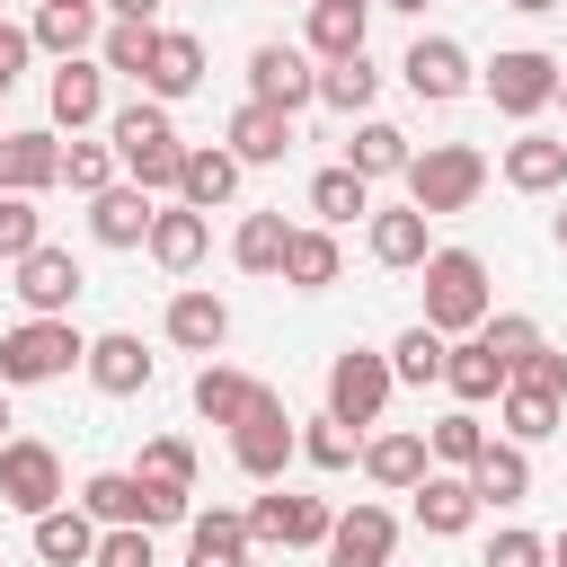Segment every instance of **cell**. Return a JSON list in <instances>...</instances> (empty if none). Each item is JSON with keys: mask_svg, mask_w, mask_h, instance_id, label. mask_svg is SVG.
<instances>
[{"mask_svg": "<svg viewBox=\"0 0 567 567\" xmlns=\"http://www.w3.org/2000/svg\"><path fill=\"white\" fill-rule=\"evenodd\" d=\"M549 106H567V71H558V97H549Z\"/></svg>", "mask_w": 567, "mask_h": 567, "instance_id": "cell-59", "label": "cell"}, {"mask_svg": "<svg viewBox=\"0 0 567 567\" xmlns=\"http://www.w3.org/2000/svg\"><path fill=\"white\" fill-rule=\"evenodd\" d=\"M496 408H505V443H540V434H558V416H567V399H549V390H532V381H505Z\"/></svg>", "mask_w": 567, "mask_h": 567, "instance_id": "cell-37", "label": "cell"}, {"mask_svg": "<svg viewBox=\"0 0 567 567\" xmlns=\"http://www.w3.org/2000/svg\"><path fill=\"white\" fill-rule=\"evenodd\" d=\"M408 159H416V142H408V133H399V124H381V115H363V124H354V142H346V159H337V168H354V177H363V186H372V177H399V168H408Z\"/></svg>", "mask_w": 567, "mask_h": 567, "instance_id": "cell-25", "label": "cell"}, {"mask_svg": "<svg viewBox=\"0 0 567 567\" xmlns=\"http://www.w3.org/2000/svg\"><path fill=\"white\" fill-rule=\"evenodd\" d=\"M284 239H292L284 213H248V221L230 230V266H239V275H284Z\"/></svg>", "mask_w": 567, "mask_h": 567, "instance_id": "cell-33", "label": "cell"}, {"mask_svg": "<svg viewBox=\"0 0 567 567\" xmlns=\"http://www.w3.org/2000/svg\"><path fill=\"white\" fill-rule=\"evenodd\" d=\"M425 328L434 337L487 328V257L478 248H425Z\"/></svg>", "mask_w": 567, "mask_h": 567, "instance_id": "cell-2", "label": "cell"}, {"mask_svg": "<svg viewBox=\"0 0 567 567\" xmlns=\"http://www.w3.org/2000/svg\"><path fill=\"white\" fill-rule=\"evenodd\" d=\"M62 177V142L53 133H0V186L9 195H44Z\"/></svg>", "mask_w": 567, "mask_h": 567, "instance_id": "cell-24", "label": "cell"}, {"mask_svg": "<svg viewBox=\"0 0 567 567\" xmlns=\"http://www.w3.org/2000/svg\"><path fill=\"white\" fill-rule=\"evenodd\" d=\"M62 186H80V195H106V186H115V151L71 133V151H62Z\"/></svg>", "mask_w": 567, "mask_h": 567, "instance_id": "cell-47", "label": "cell"}, {"mask_svg": "<svg viewBox=\"0 0 567 567\" xmlns=\"http://www.w3.org/2000/svg\"><path fill=\"white\" fill-rule=\"evenodd\" d=\"M80 514H89V523H106V532H159V523H186L195 505H186L177 487L133 478V470H97V478L80 487Z\"/></svg>", "mask_w": 567, "mask_h": 567, "instance_id": "cell-4", "label": "cell"}, {"mask_svg": "<svg viewBox=\"0 0 567 567\" xmlns=\"http://www.w3.org/2000/svg\"><path fill=\"white\" fill-rule=\"evenodd\" d=\"M195 89H204V44H195L186 27H159V35H151L142 97H159V106H168V97H195Z\"/></svg>", "mask_w": 567, "mask_h": 567, "instance_id": "cell-15", "label": "cell"}, {"mask_svg": "<svg viewBox=\"0 0 567 567\" xmlns=\"http://www.w3.org/2000/svg\"><path fill=\"white\" fill-rule=\"evenodd\" d=\"M372 9H408V18H416V9H425V0H372Z\"/></svg>", "mask_w": 567, "mask_h": 567, "instance_id": "cell-54", "label": "cell"}, {"mask_svg": "<svg viewBox=\"0 0 567 567\" xmlns=\"http://www.w3.org/2000/svg\"><path fill=\"white\" fill-rule=\"evenodd\" d=\"M27 53H35V35H27V27H9V18H0V97H9V89H18V71H27Z\"/></svg>", "mask_w": 567, "mask_h": 567, "instance_id": "cell-52", "label": "cell"}, {"mask_svg": "<svg viewBox=\"0 0 567 567\" xmlns=\"http://www.w3.org/2000/svg\"><path fill=\"white\" fill-rule=\"evenodd\" d=\"M27 35H35V53H53V62H80V53L97 44V9H53V0H44Z\"/></svg>", "mask_w": 567, "mask_h": 567, "instance_id": "cell-38", "label": "cell"}, {"mask_svg": "<svg viewBox=\"0 0 567 567\" xmlns=\"http://www.w3.org/2000/svg\"><path fill=\"white\" fill-rule=\"evenodd\" d=\"M221 151H230L239 168H275V159L292 151V115H284V106H257V97H248V106L230 115V133H221Z\"/></svg>", "mask_w": 567, "mask_h": 567, "instance_id": "cell-16", "label": "cell"}, {"mask_svg": "<svg viewBox=\"0 0 567 567\" xmlns=\"http://www.w3.org/2000/svg\"><path fill=\"white\" fill-rule=\"evenodd\" d=\"M363 27H372V9H328V0H310L301 53H310V62H354V53H363Z\"/></svg>", "mask_w": 567, "mask_h": 567, "instance_id": "cell-29", "label": "cell"}, {"mask_svg": "<svg viewBox=\"0 0 567 567\" xmlns=\"http://www.w3.org/2000/svg\"><path fill=\"white\" fill-rule=\"evenodd\" d=\"M53 9H97V0H53Z\"/></svg>", "mask_w": 567, "mask_h": 567, "instance_id": "cell-57", "label": "cell"}, {"mask_svg": "<svg viewBox=\"0 0 567 567\" xmlns=\"http://www.w3.org/2000/svg\"><path fill=\"white\" fill-rule=\"evenodd\" d=\"M0 505L9 514H53V505H71V487H62V452L53 443H35V434H18V443H0Z\"/></svg>", "mask_w": 567, "mask_h": 567, "instance_id": "cell-7", "label": "cell"}, {"mask_svg": "<svg viewBox=\"0 0 567 567\" xmlns=\"http://www.w3.org/2000/svg\"><path fill=\"white\" fill-rule=\"evenodd\" d=\"M443 381H452V399H461V408H478V399H496V390H505V363H496L478 337H461V346H443Z\"/></svg>", "mask_w": 567, "mask_h": 567, "instance_id": "cell-35", "label": "cell"}, {"mask_svg": "<svg viewBox=\"0 0 567 567\" xmlns=\"http://www.w3.org/2000/svg\"><path fill=\"white\" fill-rule=\"evenodd\" d=\"M408 204L434 221V213H470L478 204V186H487V151H470V142H425L408 168Z\"/></svg>", "mask_w": 567, "mask_h": 567, "instance_id": "cell-3", "label": "cell"}, {"mask_svg": "<svg viewBox=\"0 0 567 567\" xmlns=\"http://www.w3.org/2000/svg\"><path fill=\"white\" fill-rule=\"evenodd\" d=\"M328 9H372V0H328Z\"/></svg>", "mask_w": 567, "mask_h": 567, "instance_id": "cell-58", "label": "cell"}, {"mask_svg": "<svg viewBox=\"0 0 567 567\" xmlns=\"http://www.w3.org/2000/svg\"><path fill=\"white\" fill-rule=\"evenodd\" d=\"M461 478L478 487V505H523V496H532V452H523V443H487Z\"/></svg>", "mask_w": 567, "mask_h": 567, "instance_id": "cell-28", "label": "cell"}, {"mask_svg": "<svg viewBox=\"0 0 567 567\" xmlns=\"http://www.w3.org/2000/svg\"><path fill=\"white\" fill-rule=\"evenodd\" d=\"M0 425H9V399H0ZM0 443H9V434H0Z\"/></svg>", "mask_w": 567, "mask_h": 567, "instance_id": "cell-61", "label": "cell"}, {"mask_svg": "<svg viewBox=\"0 0 567 567\" xmlns=\"http://www.w3.org/2000/svg\"><path fill=\"white\" fill-rule=\"evenodd\" d=\"M558 248H567V213H558Z\"/></svg>", "mask_w": 567, "mask_h": 567, "instance_id": "cell-60", "label": "cell"}, {"mask_svg": "<svg viewBox=\"0 0 567 567\" xmlns=\"http://www.w3.org/2000/svg\"><path fill=\"white\" fill-rule=\"evenodd\" d=\"M248 97H257V106H284V115H301V106L319 97L310 53H301V44H257V53H248Z\"/></svg>", "mask_w": 567, "mask_h": 567, "instance_id": "cell-12", "label": "cell"}, {"mask_svg": "<svg viewBox=\"0 0 567 567\" xmlns=\"http://www.w3.org/2000/svg\"><path fill=\"white\" fill-rule=\"evenodd\" d=\"M514 381H532V390H549V399H567V354H558V346H540V354H532V363H523Z\"/></svg>", "mask_w": 567, "mask_h": 567, "instance_id": "cell-51", "label": "cell"}, {"mask_svg": "<svg viewBox=\"0 0 567 567\" xmlns=\"http://www.w3.org/2000/svg\"><path fill=\"white\" fill-rule=\"evenodd\" d=\"M487 97H496V115H540L549 97H558V62L549 53H532V44H514V53H496L487 62Z\"/></svg>", "mask_w": 567, "mask_h": 567, "instance_id": "cell-10", "label": "cell"}, {"mask_svg": "<svg viewBox=\"0 0 567 567\" xmlns=\"http://www.w3.org/2000/svg\"><path fill=\"white\" fill-rule=\"evenodd\" d=\"M35 558H44V567H89V558H97V523H89L80 505L35 514Z\"/></svg>", "mask_w": 567, "mask_h": 567, "instance_id": "cell-30", "label": "cell"}, {"mask_svg": "<svg viewBox=\"0 0 567 567\" xmlns=\"http://www.w3.org/2000/svg\"><path fill=\"white\" fill-rule=\"evenodd\" d=\"M549 567H567V532H558V540H549Z\"/></svg>", "mask_w": 567, "mask_h": 567, "instance_id": "cell-56", "label": "cell"}, {"mask_svg": "<svg viewBox=\"0 0 567 567\" xmlns=\"http://www.w3.org/2000/svg\"><path fill=\"white\" fill-rule=\"evenodd\" d=\"M487 567H549V540L540 532H496L487 540Z\"/></svg>", "mask_w": 567, "mask_h": 567, "instance_id": "cell-50", "label": "cell"}, {"mask_svg": "<svg viewBox=\"0 0 567 567\" xmlns=\"http://www.w3.org/2000/svg\"><path fill=\"white\" fill-rule=\"evenodd\" d=\"M310 213H319V230L363 221V213H372V186H363L354 168H319V177H310Z\"/></svg>", "mask_w": 567, "mask_h": 567, "instance_id": "cell-40", "label": "cell"}, {"mask_svg": "<svg viewBox=\"0 0 567 567\" xmlns=\"http://www.w3.org/2000/svg\"><path fill=\"white\" fill-rule=\"evenodd\" d=\"M133 478H151V487H177V496H195V443L186 434H151L142 443V470Z\"/></svg>", "mask_w": 567, "mask_h": 567, "instance_id": "cell-42", "label": "cell"}, {"mask_svg": "<svg viewBox=\"0 0 567 567\" xmlns=\"http://www.w3.org/2000/svg\"><path fill=\"white\" fill-rule=\"evenodd\" d=\"M257 390H266V381H248V372H230V363H204V372H195V416H204V425H239Z\"/></svg>", "mask_w": 567, "mask_h": 567, "instance_id": "cell-36", "label": "cell"}, {"mask_svg": "<svg viewBox=\"0 0 567 567\" xmlns=\"http://www.w3.org/2000/svg\"><path fill=\"white\" fill-rule=\"evenodd\" d=\"M372 97H381V62H372V53H354V62H319V106H337V115H372Z\"/></svg>", "mask_w": 567, "mask_h": 567, "instance_id": "cell-32", "label": "cell"}, {"mask_svg": "<svg viewBox=\"0 0 567 567\" xmlns=\"http://www.w3.org/2000/svg\"><path fill=\"white\" fill-rule=\"evenodd\" d=\"M168 346H186V354H221V337H230V301L221 292H168Z\"/></svg>", "mask_w": 567, "mask_h": 567, "instance_id": "cell-20", "label": "cell"}, {"mask_svg": "<svg viewBox=\"0 0 567 567\" xmlns=\"http://www.w3.org/2000/svg\"><path fill=\"white\" fill-rule=\"evenodd\" d=\"M97 9H115L124 27H151V18H159V0H97Z\"/></svg>", "mask_w": 567, "mask_h": 567, "instance_id": "cell-53", "label": "cell"}, {"mask_svg": "<svg viewBox=\"0 0 567 567\" xmlns=\"http://www.w3.org/2000/svg\"><path fill=\"white\" fill-rule=\"evenodd\" d=\"M151 195L142 186H106V195H89V230H97V248H142L151 239Z\"/></svg>", "mask_w": 567, "mask_h": 567, "instance_id": "cell-23", "label": "cell"}, {"mask_svg": "<svg viewBox=\"0 0 567 567\" xmlns=\"http://www.w3.org/2000/svg\"><path fill=\"white\" fill-rule=\"evenodd\" d=\"M425 452H434L443 470H470V461L487 452V425H478V408H452V416H434V425H425Z\"/></svg>", "mask_w": 567, "mask_h": 567, "instance_id": "cell-41", "label": "cell"}, {"mask_svg": "<svg viewBox=\"0 0 567 567\" xmlns=\"http://www.w3.org/2000/svg\"><path fill=\"white\" fill-rule=\"evenodd\" d=\"M89 381L106 390V399H142L151 390V354H142V337H124V328H106V337H89Z\"/></svg>", "mask_w": 567, "mask_h": 567, "instance_id": "cell-17", "label": "cell"}, {"mask_svg": "<svg viewBox=\"0 0 567 567\" xmlns=\"http://www.w3.org/2000/svg\"><path fill=\"white\" fill-rule=\"evenodd\" d=\"M390 381H416V390H425V381H443V337H434L425 319L390 346Z\"/></svg>", "mask_w": 567, "mask_h": 567, "instance_id": "cell-45", "label": "cell"}, {"mask_svg": "<svg viewBox=\"0 0 567 567\" xmlns=\"http://www.w3.org/2000/svg\"><path fill=\"white\" fill-rule=\"evenodd\" d=\"M151 35H159V27H124V18H115V27L97 35V71H124V80H142V71H151Z\"/></svg>", "mask_w": 567, "mask_h": 567, "instance_id": "cell-46", "label": "cell"}, {"mask_svg": "<svg viewBox=\"0 0 567 567\" xmlns=\"http://www.w3.org/2000/svg\"><path fill=\"white\" fill-rule=\"evenodd\" d=\"M505 9H532V18H540V9H558V0H505Z\"/></svg>", "mask_w": 567, "mask_h": 567, "instance_id": "cell-55", "label": "cell"}, {"mask_svg": "<svg viewBox=\"0 0 567 567\" xmlns=\"http://www.w3.org/2000/svg\"><path fill=\"white\" fill-rule=\"evenodd\" d=\"M390 549H399L390 505H354L328 523V567H390Z\"/></svg>", "mask_w": 567, "mask_h": 567, "instance_id": "cell-14", "label": "cell"}, {"mask_svg": "<svg viewBox=\"0 0 567 567\" xmlns=\"http://www.w3.org/2000/svg\"><path fill=\"white\" fill-rule=\"evenodd\" d=\"M9 292H18L35 319H62V310H71V292H80V257H71V248H53V239H35V248L18 257V275H9Z\"/></svg>", "mask_w": 567, "mask_h": 567, "instance_id": "cell-13", "label": "cell"}, {"mask_svg": "<svg viewBox=\"0 0 567 567\" xmlns=\"http://www.w3.org/2000/svg\"><path fill=\"white\" fill-rule=\"evenodd\" d=\"M425 470H434V452H425V434H416V425H390V434H372V443H363V478H372V487H399V496H408Z\"/></svg>", "mask_w": 567, "mask_h": 567, "instance_id": "cell-21", "label": "cell"}, {"mask_svg": "<svg viewBox=\"0 0 567 567\" xmlns=\"http://www.w3.org/2000/svg\"><path fill=\"white\" fill-rule=\"evenodd\" d=\"M230 195H239V159H230L221 142H204V151H186V159H177V204L213 213V204H230Z\"/></svg>", "mask_w": 567, "mask_h": 567, "instance_id": "cell-27", "label": "cell"}, {"mask_svg": "<svg viewBox=\"0 0 567 567\" xmlns=\"http://www.w3.org/2000/svg\"><path fill=\"white\" fill-rule=\"evenodd\" d=\"M301 461H310V470H354V461H363V443H354V425H337V416L319 408V416L301 425Z\"/></svg>", "mask_w": 567, "mask_h": 567, "instance_id": "cell-44", "label": "cell"}, {"mask_svg": "<svg viewBox=\"0 0 567 567\" xmlns=\"http://www.w3.org/2000/svg\"><path fill=\"white\" fill-rule=\"evenodd\" d=\"M390 390H399V381H390V354H372V346H346V354L328 363V416H337V425H354V434H363V425H381Z\"/></svg>", "mask_w": 567, "mask_h": 567, "instance_id": "cell-8", "label": "cell"}, {"mask_svg": "<svg viewBox=\"0 0 567 567\" xmlns=\"http://www.w3.org/2000/svg\"><path fill=\"white\" fill-rule=\"evenodd\" d=\"M89 567H159V558H151V532H97Z\"/></svg>", "mask_w": 567, "mask_h": 567, "instance_id": "cell-49", "label": "cell"}, {"mask_svg": "<svg viewBox=\"0 0 567 567\" xmlns=\"http://www.w3.org/2000/svg\"><path fill=\"white\" fill-rule=\"evenodd\" d=\"M248 514L213 505V514H186V567H248Z\"/></svg>", "mask_w": 567, "mask_h": 567, "instance_id": "cell-22", "label": "cell"}, {"mask_svg": "<svg viewBox=\"0 0 567 567\" xmlns=\"http://www.w3.org/2000/svg\"><path fill=\"white\" fill-rule=\"evenodd\" d=\"M292 452H301V425H292L284 390H257V399H248V416L230 425V461H239L248 478H266V487H275Z\"/></svg>", "mask_w": 567, "mask_h": 567, "instance_id": "cell-6", "label": "cell"}, {"mask_svg": "<svg viewBox=\"0 0 567 567\" xmlns=\"http://www.w3.org/2000/svg\"><path fill=\"white\" fill-rule=\"evenodd\" d=\"M478 346H487V354H496V363H505V381H514V372H523V363H532V354H540V328H532V319H523V310H505V319H496V310H487V328H478Z\"/></svg>", "mask_w": 567, "mask_h": 567, "instance_id": "cell-43", "label": "cell"}, {"mask_svg": "<svg viewBox=\"0 0 567 567\" xmlns=\"http://www.w3.org/2000/svg\"><path fill=\"white\" fill-rule=\"evenodd\" d=\"M425 213L399 204V213H372V266H425Z\"/></svg>", "mask_w": 567, "mask_h": 567, "instance_id": "cell-39", "label": "cell"}, {"mask_svg": "<svg viewBox=\"0 0 567 567\" xmlns=\"http://www.w3.org/2000/svg\"><path fill=\"white\" fill-rule=\"evenodd\" d=\"M204 239H213V230H204V213H195V204H168V213H151V239H142V248H151L168 275H186V266L204 257Z\"/></svg>", "mask_w": 567, "mask_h": 567, "instance_id": "cell-31", "label": "cell"}, {"mask_svg": "<svg viewBox=\"0 0 567 567\" xmlns=\"http://www.w3.org/2000/svg\"><path fill=\"white\" fill-rule=\"evenodd\" d=\"M328 523H337L328 496H292V487L248 505V540H266V549H328Z\"/></svg>", "mask_w": 567, "mask_h": 567, "instance_id": "cell-9", "label": "cell"}, {"mask_svg": "<svg viewBox=\"0 0 567 567\" xmlns=\"http://www.w3.org/2000/svg\"><path fill=\"white\" fill-rule=\"evenodd\" d=\"M35 239H44V230H35V204H27V195H9V186H0V257H9V266H18V257H27V248H35Z\"/></svg>", "mask_w": 567, "mask_h": 567, "instance_id": "cell-48", "label": "cell"}, {"mask_svg": "<svg viewBox=\"0 0 567 567\" xmlns=\"http://www.w3.org/2000/svg\"><path fill=\"white\" fill-rule=\"evenodd\" d=\"M44 106H53V124H62V133H89V124L106 115V71H97L89 53H80V62H62V71H53V89H44Z\"/></svg>", "mask_w": 567, "mask_h": 567, "instance_id": "cell-19", "label": "cell"}, {"mask_svg": "<svg viewBox=\"0 0 567 567\" xmlns=\"http://www.w3.org/2000/svg\"><path fill=\"white\" fill-rule=\"evenodd\" d=\"M337 266H346V257H337V230H292V239H284V284H292V292H328Z\"/></svg>", "mask_w": 567, "mask_h": 567, "instance_id": "cell-34", "label": "cell"}, {"mask_svg": "<svg viewBox=\"0 0 567 567\" xmlns=\"http://www.w3.org/2000/svg\"><path fill=\"white\" fill-rule=\"evenodd\" d=\"M106 151H115L124 186H142V195H177V159H186V142H177V124H168L159 97L115 106V115H106Z\"/></svg>", "mask_w": 567, "mask_h": 567, "instance_id": "cell-1", "label": "cell"}, {"mask_svg": "<svg viewBox=\"0 0 567 567\" xmlns=\"http://www.w3.org/2000/svg\"><path fill=\"white\" fill-rule=\"evenodd\" d=\"M399 80H408L425 106H452V97H470L478 71H470V53H461L452 35H416V44L399 53Z\"/></svg>", "mask_w": 567, "mask_h": 567, "instance_id": "cell-11", "label": "cell"}, {"mask_svg": "<svg viewBox=\"0 0 567 567\" xmlns=\"http://www.w3.org/2000/svg\"><path fill=\"white\" fill-rule=\"evenodd\" d=\"M505 186H514V195H549V186H567V142H558V133H523V142H505Z\"/></svg>", "mask_w": 567, "mask_h": 567, "instance_id": "cell-26", "label": "cell"}, {"mask_svg": "<svg viewBox=\"0 0 567 567\" xmlns=\"http://www.w3.org/2000/svg\"><path fill=\"white\" fill-rule=\"evenodd\" d=\"M408 496H416V523H425L434 540H452V532H470V523H478V487H470L461 470H425Z\"/></svg>", "mask_w": 567, "mask_h": 567, "instance_id": "cell-18", "label": "cell"}, {"mask_svg": "<svg viewBox=\"0 0 567 567\" xmlns=\"http://www.w3.org/2000/svg\"><path fill=\"white\" fill-rule=\"evenodd\" d=\"M80 354H89V337H80L71 319H18V328L0 337V390H44V381H62Z\"/></svg>", "mask_w": 567, "mask_h": 567, "instance_id": "cell-5", "label": "cell"}]
</instances>
